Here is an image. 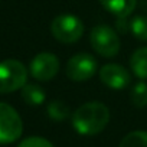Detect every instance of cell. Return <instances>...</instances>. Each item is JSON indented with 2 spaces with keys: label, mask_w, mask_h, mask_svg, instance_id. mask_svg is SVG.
<instances>
[{
  "label": "cell",
  "mask_w": 147,
  "mask_h": 147,
  "mask_svg": "<svg viewBox=\"0 0 147 147\" xmlns=\"http://www.w3.org/2000/svg\"><path fill=\"white\" fill-rule=\"evenodd\" d=\"M72 127L82 136H95L101 133L110 121V110L100 101L82 104L71 115Z\"/></svg>",
  "instance_id": "6da1fadb"
},
{
  "label": "cell",
  "mask_w": 147,
  "mask_h": 147,
  "mask_svg": "<svg viewBox=\"0 0 147 147\" xmlns=\"http://www.w3.org/2000/svg\"><path fill=\"white\" fill-rule=\"evenodd\" d=\"M28 69L18 59L0 62V94H10L26 85Z\"/></svg>",
  "instance_id": "7a4b0ae2"
},
{
  "label": "cell",
  "mask_w": 147,
  "mask_h": 147,
  "mask_svg": "<svg viewBox=\"0 0 147 147\" xmlns=\"http://www.w3.org/2000/svg\"><path fill=\"white\" fill-rule=\"evenodd\" d=\"M51 32L61 43H75L84 33V23L74 15H59L52 20Z\"/></svg>",
  "instance_id": "3957f363"
},
{
  "label": "cell",
  "mask_w": 147,
  "mask_h": 147,
  "mask_svg": "<svg viewBox=\"0 0 147 147\" xmlns=\"http://www.w3.org/2000/svg\"><path fill=\"white\" fill-rule=\"evenodd\" d=\"M90 42L92 49L104 58H113L120 51V38L117 32L107 25L94 26L90 35Z\"/></svg>",
  "instance_id": "277c9868"
},
{
  "label": "cell",
  "mask_w": 147,
  "mask_h": 147,
  "mask_svg": "<svg viewBox=\"0 0 147 147\" xmlns=\"http://www.w3.org/2000/svg\"><path fill=\"white\" fill-rule=\"evenodd\" d=\"M23 133V121L19 113L9 104L0 102V144L16 141Z\"/></svg>",
  "instance_id": "5b68a950"
},
{
  "label": "cell",
  "mask_w": 147,
  "mask_h": 147,
  "mask_svg": "<svg viewBox=\"0 0 147 147\" xmlns=\"http://www.w3.org/2000/svg\"><path fill=\"white\" fill-rule=\"evenodd\" d=\"M98 69L95 58L90 53H77L66 62V77L74 82L88 81Z\"/></svg>",
  "instance_id": "8992f818"
},
{
  "label": "cell",
  "mask_w": 147,
  "mask_h": 147,
  "mask_svg": "<svg viewBox=\"0 0 147 147\" xmlns=\"http://www.w3.org/2000/svg\"><path fill=\"white\" fill-rule=\"evenodd\" d=\"M59 71V61L56 55L51 52L38 53L29 65L30 75L38 81H51Z\"/></svg>",
  "instance_id": "52a82bcc"
},
{
  "label": "cell",
  "mask_w": 147,
  "mask_h": 147,
  "mask_svg": "<svg viewBox=\"0 0 147 147\" xmlns=\"http://www.w3.org/2000/svg\"><path fill=\"white\" fill-rule=\"evenodd\" d=\"M100 80L104 85L113 90H123L125 88L130 81V72L118 63H105L100 68Z\"/></svg>",
  "instance_id": "ba28073f"
},
{
  "label": "cell",
  "mask_w": 147,
  "mask_h": 147,
  "mask_svg": "<svg viewBox=\"0 0 147 147\" xmlns=\"http://www.w3.org/2000/svg\"><path fill=\"white\" fill-rule=\"evenodd\" d=\"M100 3L111 15L117 16L118 19H125L134 12L137 0H100Z\"/></svg>",
  "instance_id": "9c48e42d"
},
{
  "label": "cell",
  "mask_w": 147,
  "mask_h": 147,
  "mask_svg": "<svg viewBox=\"0 0 147 147\" xmlns=\"http://www.w3.org/2000/svg\"><path fill=\"white\" fill-rule=\"evenodd\" d=\"M130 68L133 69L134 75L141 80H147V46L138 48L133 52L130 58Z\"/></svg>",
  "instance_id": "30bf717a"
},
{
  "label": "cell",
  "mask_w": 147,
  "mask_h": 147,
  "mask_svg": "<svg viewBox=\"0 0 147 147\" xmlns=\"http://www.w3.org/2000/svg\"><path fill=\"white\" fill-rule=\"evenodd\" d=\"M20 94H22V100L28 105H35V107L43 104V101L46 98L43 88H40L36 84H26L22 88V92Z\"/></svg>",
  "instance_id": "8fae6325"
},
{
  "label": "cell",
  "mask_w": 147,
  "mask_h": 147,
  "mask_svg": "<svg viewBox=\"0 0 147 147\" xmlns=\"http://www.w3.org/2000/svg\"><path fill=\"white\" fill-rule=\"evenodd\" d=\"M46 111H48L49 118H52L53 121H63L68 117H71L69 107L63 101H61V100H55V101L49 102Z\"/></svg>",
  "instance_id": "7c38bea8"
},
{
  "label": "cell",
  "mask_w": 147,
  "mask_h": 147,
  "mask_svg": "<svg viewBox=\"0 0 147 147\" xmlns=\"http://www.w3.org/2000/svg\"><path fill=\"white\" fill-rule=\"evenodd\" d=\"M118 147H147V131L136 130L125 134Z\"/></svg>",
  "instance_id": "4fadbf2b"
},
{
  "label": "cell",
  "mask_w": 147,
  "mask_h": 147,
  "mask_svg": "<svg viewBox=\"0 0 147 147\" xmlns=\"http://www.w3.org/2000/svg\"><path fill=\"white\" fill-rule=\"evenodd\" d=\"M130 98H131V102L138 107V108H143L147 105V84L146 82H137L133 90H131V94H130Z\"/></svg>",
  "instance_id": "5bb4252c"
},
{
  "label": "cell",
  "mask_w": 147,
  "mask_h": 147,
  "mask_svg": "<svg viewBox=\"0 0 147 147\" xmlns=\"http://www.w3.org/2000/svg\"><path fill=\"white\" fill-rule=\"evenodd\" d=\"M130 30L138 40H147V18L136 16L130 23Z\"/></svg>",
  "instance_id": "9a60e30c"
},
{
  "label": "cell",
  "mask_w": 147,
  "mask_h": 147,
  "mask_svg": "<svg viewBox=\"0 0 147 147\" xmlns=\"http://www.w3.org/2000/svg\"><path fill=\"white\" fill-rule=\"evenodd\" d=\"M18 147H53V144L43 137L33 136V137H28V138L22 140Z\"/></svg>",
  "instance_id": "2e32d148"
}]
</instances>
